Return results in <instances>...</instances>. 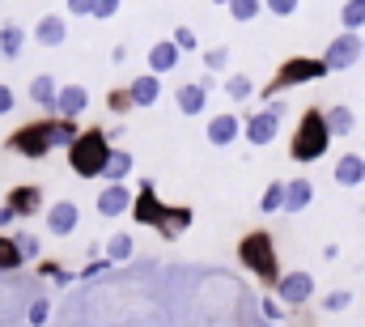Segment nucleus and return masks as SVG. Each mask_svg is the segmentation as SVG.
Instances as JSON below:
<instances>
[{
  "label": "nucleus",
  "instance_id": "obj_1",
  "mask_svg": "<svg viewBox=\"0 0 365 327\" xmlns=\"http://www.w3.org/2000/svg\"><path fill=\"white\" fill-rule=\"evenodd\" d=\"M81 136V128H77V119H68V115H56V119H34V124H21L13 136H9V149L13 154H21V158H47L51 149H68L73 141Z\"/></svg>",
  "mask_w": 365,
  "mask_h": 327
},
{
  "label": "nucleus",
  "instance_id": "obj_2",
  "mask_svg": "<svg viewBox=\"0 0 365 327\" xmlns=\"http://www.w3.org/2000/svg\"><path fill=\"white\" fill-rule=\"evenodd\" d=\"M331 141H336V136H331V128H327V115H323L319 106H310V111H302V119H297L289 158H293V162H319Z\"/></svg>",
  "mask_w": 365,
  "mask_h": 327
},
{
  "label": "nucleus",
  "instance_id": "obj_3",
  "mask_svg": "<svg viewBox=\"0 0 365 327\" xmlns=\"http://www.w3.org/2000/svg\"><path fill=\"white\" fill-rule=\"evenodd\" d=\"M110 154H115V145H110V136L102 132V128H90V132H81L73 145H68V166H73V174H81V178H98L106 162H110Z\"/></svg>",
  "mask_w": 365,
  "mask_h": 327
},
{
  "label": "nucleus",
  "instance_id": "obj_4",
  "mask_svg": "<svg viewBox=\"0 0 365 327\" xmlns=\"http://www.w3.org/2000/svg\"><path fill=\"white\" fill-rule=\"evenodd\" d=\"M238 259L242 268H251L264 285H276L280 281V263H276V246H272V234L264 230H251L242 243H238Z\"/></svg>",
  "mask_w": 365,
  "mask_h": 327
},
{
  "label": "nucleus",
  "instance_id": "obj_5",
  "mask_svg": "<svg viewBox=\"0 0 365 327\" xmlns=\"http://www.w3.org/2000/svg\"><path fill=\"white\" fill-rule=\"evenodd\" d=\"M331 69L323 64V60H314V56H293V60H284L280 64V73H276L268 89H264V98H272L280 89H293V85H306V81H319V77H327Z\"/></svg>",
  "mask_w": 365,
  "mask_h": 327
},
{
  "label": "nucleus",
  "instance_id": "obj_6",
  "mask_svg": "<svg viewBox=\"0 0 365 327\" xmlns=\"http://www.w3.org/2000/svg\"><path fill=\"white\" fill-rule=\"evenodd\" d=\"M280 119H284V106L280 102H268L264 111H255V115L242 119V136L251 145H272L276 132H280Z\"/></svg>",
  "mask_w": 365,
  "mask_h": 327
},
{
  "label": "nucleus",
  "instance_id": "obj_7",
  "mask_svg": "<svg viewBox=\"0 0 365 327\" xmlns=\"http://www.w3.org/2000/svg\"><path fill=\"white\" fill-rule=\"evenodd\" d=\"M361 56H365L361 34H357V30H344V34H336V39L327 43V51H323V64H327L331 73H344V69H353Z\"/></svg>",
  "mask_w": 365,
  "mask_h": 327
},
{
  "label": "nucleus",
  "instance_id": "obj_8",
  "mask_svg": "<svg viewBox=\"0 0 365 327\" xmlns=\"http://www.w3.org/2000/svg\"><path fill=\"white\" fill-rule=\"evenodd\" d=\"M132 217H136L140 226H158V221L166 217V204L158 200L153 178H140V187H136V196H132Z\"/></svg>",
  "mask_w": 365,
  "mask_h": 327
},
{
  "label": "nucleus",
  "instance_id": "obj_9",
  "mask_svg": "<svg viewBox=\"0 0 365 327\" xmlns=\"http://www.w3.org/2000/svg\"><path fill=\"white\" fill-rule=\"evenodd\" d=\"M276 298H280L284 306H306V302L314 298V276H310V272H284V276L276 281Z\"/></svg>",
  "mask_w": 365,
  "mask_h": 327
},
{
  "label": "nucleus",
  "instance_id": "obj_10",
  "mask_svg": "<svg viewBox=\"0 0 365 327\" xmlns=\"http://www.w3.org/2000/svg\"><path fill=\"white\" fill-rule=\"evenodd\" d=\"M4 204L17 213V221H30L34 213H43V191H38L34 183H21V187H13V191L4 196Z\"/></svg>",
  "mask_w": 365,
  "mask_h": 327
},
{
  "label": "nucleus",
  "instance_id": "obj_11",
  "mask_svg": "<svg viewBox=\"0 0 365 327\" xmlns=\"http://www.w3.org/2000/svg\"><path fill=\"white\" fill-rule=\"evenodd\" d=\"M238 136H242V119H238L234 111H225V115H212V119H208V145L225 149V145H234Z\"/></svg>",
  "mask_w": 365,
  "mask_h": 327
},
{
  "label": "nucleus",
  "instance_id": "obj_12",
  "mask_svg": "<svg viewBox=\"0 0 365 327\" xmlns=\"http://www.w3.org/2000/svg\"><path fill=\"white\" fill-rule=\"evenodd\" d=\"M38 47H60L64 39H68V21H64V13H47V17H38V26H34V34H30Z\"/></svg>",
  "mask_w": 365,
  "mask_h": 327
},
{
  "label": "nucleus",
  "instance_id": "obj_13",
  "mask_svg": "<svg viewBox=\"0 0 365 327\" xmlns=\"http://www.w3.org/2000/svg\"><path fill=\"white\" fill-rule=\"evenodd\" d=\"M98 213L102 217H119V213H132V191L123 183H106L98 191Z\"/></svg>",
  "mask_w": 365,
  "mask_h": 327
},
{
  "label": "nucleus",
  "instance_id": "obj_14",
  "mask_svg": "<svg viewBox=\"0 0 365 327\" xmlns=\"http://www.w3.org/2000/svg\"><path fill=\"white\" fill-rule=\"evenodd\" d=\"M77 221H81V208H77L73 200H60V204H51V208H47V230H51L56 238L73 234V230H77Z\"/></svg>",
  "mask_w": 365,
  "mask_h": 327
},
{
  "label": "nucleus",
  "instance_id": "obj_15",
  "mask_svg": "<svg viewBox=\"0 0 365 327\" xmlns=\"http://www.w3.org/2000/svg\"><path fill=\"white\" fill-rule=\"evenodd\" d=\"M179 43H175V39H158V43H153V47H149V73H158V77H162V73H175V69H179Z\"/></svg>",
  "mask_w": 365,
  "mask_h": 327
},
{
  "label": "nucleus",
  "instance_id": "obj_16",
  "mask_svg": "<svg viewBox=\"0 0 365 327\" xmlns=\"http://www.w3.org/2000/svg\"><path fill=\"white\" fill-rule=\"evenodd\" d=\"M128 94H132V106H153L162 98V77L158 73H140L128 81Z\"/></svg>",
  "mask_w": 365,
  "mask_h": 327
},
{
  "label": "nucleus",
  "instance_id": "obj_17",
  "mask_svg": "<svg viewBox=\"0 0 365 327\" xmlns=\"http://www.w3.org/2000/svg\"><path fill=\"white\" fill-rule=\"evenodd\" d=\"M86 106H90V89H86V85H60L56 115H68V119H77Z\"/></svg>",
  "mask_w": 365,
  "mask_h": 327
},
{
  "label": "nucleus",
  "instance_id": "obj_18",
  "mask_svg": "<svg viewBox=\"0 0 365 327\" xmlns=\"http://www.w3.org/2000/svg\"><path fill=\"white\" fill-rule=\"evenodd\" d=\"M175 106H179L182 115H200V111L208 106V89H204L200 81L179 85V89H175Z\"/></svg>",
  "mask_w": 365,
  "mask_h": 327
},
{
  "label": "nucleus",
  "instance_id": "obj_19",
  "mask_svg": "<svg viewBox=\"0 0 365 327\" xmlns=\"http://www.w3.org/2000/svg\"><path fill=\"white\" fill-rule=\"evenodd\" d=\"M310 200H314V187H310V178H289L284 183V213H302V208H310Z\"/></svg>",
  "mask_w": 365,
  "mask_h": 327
},
{
  "label": "nucleus",
  "instance_id": "obj_20",
  "mask_svg": "<svg viewBox=\"0 0 365 327\" xmlns=\"http://www.w3.org/2000/svg\"><path fill=\"white\" fill-rule=\"evenodd\" d=\"M336 183H340V187H361L365 183V158L361 154H344V158L336 162Z\"/></svg>",
  "mask_w": 365,
  "mask_h": 327
},
{
  "label": "nucleus",
  "instance_id": "obj_21",
  "mask_svg": "<svg viewBox=\"0 0 365 327\" xmlns=\"http://www.w3.org/2000/svg\"><path fill=\"white\" fill-rule=\"evenodd\" d=\"M187 226H191V208L175 204V208H166V217H162V221H158L153 230H158L162 238H179L182 230H187Z\"/></svg>",
  "mask_w": 365,
  "mask_h": 327
},
{
  "label": "nucleus",
  "instance_id": "obj_22",
  "mask_svg": "<svg viewBox=\"0 0 365 327\" xmlns=\"http://www.w3.org/2000/svg\"><path fill=\"white\" fill-rule=\"evenodd\" d=\"M323 115H327V128H331V136H336V141H344V136L357 128V115H353V106H327Z\"/></svg>",
  "mask_w": 365,
  "mask_h": 327
},
{
  "label": "nucleus",
  "instance_id": "obj_23",
  "mask_svg": "<svg viewBox=\"0 0 365 327\" xmlns=\"http://www.w3.org/2000/svg\"><path fill=\"white\" fill-rule=\"evenodd\" d=\"M26 39H30V34H26L21 26H13V21L0 26V56H4V60H17L21 47H26Z\"/></svg>",
  "mask_w": 365,
  "mask_h": 327
},
{
  "label": "nucleus",
  "instance_id": "obj_24",
  "mask_svg": "<svg viewBox=\"0 0 365 327\" xmlns=\"http://www.w3.org/2000/svg\"><path fill=\"white\" fill-rule=\"evenodd\" d=\"M30 98H34L38 106H47V111H56V98H60L56 77H34V81H30Z\"/></svg>",
  "mask_w": 365,
  "mask_h": 327
},
{
  "label": "nucleus",
  "instance_id": "obj_25",
  "mask_svg": "<svg viewBox=\"0 0 365 327\" xmlns=\"http://www.w3.org/2000/svg\"><path fill=\"white\" fill-rule=\"evenodd\" d=\"M21 263H26V255H21L17 238L0 230V272H13V268H21Z\"/></svg>",
  "mask_w": 365,
  "mask_h": 327
},
{
  "label": "nucleus",
  "instance_id": "obj_26",
  "mask_svg": "<svg viewBox=\"0 0 365 327\" xmlns=\"http://www.w3.org/2000/svg\"><path fill=\"white\" fill-rule=\"evenodd\" d=\"M128 174H132V154H128V149H115V154H110V162H106V170H102V178L123 183Z\"/></svg>",
  "mask_w": 365,
  "mask_h": 327
},
{
  "label": "nucleus",
  "instance_id": "obj_27",
  "mask_svg": "<svg viewBox=\"0 0 365 327\" xmlns=\"http://www.w3.org/2000/svg\"><path fill=\"white\" fill-rule=\"evenodd\" d=\"M340 26L361 34L365 30V0H344V4H340Z\"/></svg>",
  "mask_w": 365,
  "mask_h": 327
},
{
  "label": "nucleus",
  "instance_id": "obj_28",
  "mask_svg": "<svg viewBox=\"0 0 365 327\" xmlns=\"http://www.w3.org/2000/svg\"><path fill=\"white\" fill-rule=\"evenodd\" d=\"M225 9H230L234 21H255V17L264 13V0H230Z\"/></svg>",
  "mask_w": 365,
  "mask_h": 327
},
{
  "label": "nucleus",
  "instance_id": "obj_29",
  "mask_svg": "<svg viewBox=\"0 0 365 327\" xmlns=\"http://www.w3.org/2000/svg\"><path fill=\"white\" fill-rule=\"evenodd\" d=\"M259 213H284V183H268V191L259 196Z\"/></svg>",
  "mask_w": 365,
  "mask_h": 327
},
{
  "label": "nucleus",
  "instance_id": "obj_30",
  "mask_svg": "<svg viewBox=\"0 0 365 327\" xmlns=\"http://www.w3.org/2000/svg\"><path fill=\"white\" fill-rule=\"evenodd\" d=\"M204 69L208 73H225L230 69V47H208L204 51Z\"/></svg>",
  "mask_w": 365,
  "mask_h": 327
},
{
  "label": "nucleus",
  "instance_id": "obj_31",
  "mask_svg": "<svg viewBox=\"0 0 365 327\" xmlns=\"http://www.w3.org/2000/svg\"><path fill=\"white\" fill-rule=\"evenodd\" d=\"M225 94H230L234 102H242V98H251V94H255V85H251V77H242V73H234V77L225 81Z\"/></svg>",
  "mask_w": 365,
  "mask_h": 327
},
{
  "label": "nucleus",
  "instance_id": "obj_32",
  "mask_svg": "<svg viewBox=\"0 0 365 327\" xmlns=\"http://www.w3.org/2000/svg\"><path fill=\"white\" fill-rule=\"evenodd\" d=\"M349 306H353V293H349V289H336V293L323 298V311H331V315H340V311H349Z\"/></svg>",
  "mask_w": 365,
  "mask_h": 327
},
{
  "label": "nucleus",
  "instance_id": "obj_33",
  "mask_svg": "<svg viewBox=\"0 0 365 327\" xmlns=\"http://www.w3.org/2000/svg\"><path fill=\"white\" fill-rule=\"evenodd\" d=\"M106 255H110L115 263H119V259H132V234H115V238H110V251H106Z\"/></svg>",
  "mask_w": 365,
  "mask_h": 327
},
{
  "label": "nucleus",
  "instance_id": "obj_34",
  "mask_svg": "<svg viewBox=\"0 0 365 327\" xmlns=\"http://www.w3.org/2000/svg\"><path fill=\"white\" fill-rule=\"evenodd\" d=\"M106 106H110L115 115L132 111V94H128V85H123V89H110V94H106Z\"/></svg>",
  "mask_w": 365,
  "mask_h": 327
},
{
  "label": "nucleus",
  "instance_id": "obj_35",
  "mask_svg": "<svg viewBox=\"0 0 365 327\" xmlns=\"http://www.w3.org/2000/svg\"><path fill=\"white\" fill-rule=\"evenodd\" d=\"M175 43H179V51H195L200 47V39H195V30L191 26H175V34H170Z\"/></svg>",
  "mask_w": 365,
  "mask_h": 327
},
{
  "label": "nucleus",
  "instance_id": "obj_36",
  "mask_svg": "<svg viewBox=\"0 0 365 327\" xmlns=\"http://www.w3.org/2000/svg\"><path fill=\"white\" fill-rule=\"evenodd\" d=\"M297 4H302V0H264V9L276 13V17H293V13H297Z\"/></svg>",
  "mask_w": 365,
  "mask_h": 327
},
{
  "label": "nucleus",
  "instance_id": "obj_37",
  "mask_svg": "<svg viewBox=\"0 0 365 327\" xmlns=\"http://www.w3.org/2000/svg\"><path fill=\"white\" fill-rule=\"evenodd\" d=\"M13 238H17V246H21L26 259H38V238H34V234H13Z\"/></svg>",
  "mask_w": 365,
  "mask_h": 327
},
{
  "label": "nucleus",
  "instance_id": "obj_38",
  "mask_svg": "<svg viewBox=\"0 0 365 327\" xmlns=\"http://www.w3.org/2000/svg\"><path fill=\"white\" fill-rule=\"evenodd\" d=\"M119 13V0H93V17L98 21H106V17H115Z\"/></svg>",
  "mask_w": 365,
  "mask_h": 327
},
{
  "label": "nucleus",
  "instance_id": "obj_39",
  "mask_svg": "<svg viewBox=\"0 0 365 327\" xmlns=\"http://www.w3.org/2000/svg\"><path fill=\"white\" fill-rule=\"evenodd\" d=\"M64 9L73 17H93V0H64Z\"/></svg>",
  "mask_w": 365,
  "mask_h": 327
},
{
  "label": "nucleus",
  "instance_id": "obj_40",
  "mask_svg": "<svg viewBox=\"0 0 365 327\" xmlns=\"http://www.w3.org/2000/svg\"><path fill=\"white\" fill-rule=\"evenodd\" d=\"M47 311H51L47 302H34V306H30V323H47Z\"/></svg>",
  "mask_w": 365,
  "mask_h": 327
},
{
  "label": "nucleus",
  "instance_id": "obj_41",
  "mask_svg": "<svg viewBox=\"0 0 365 327\" xmlns=\"http://www.w3.org/2000/svg\"><path fill=\"white\" fill-rule=\"evenodd\" d=\"M9 111H13V89L0 85V115H9Z\"/></svg>",
  "mask_w": 365,
  "mask_h": 327
},
{
  "label": "nucleus",
  "instance_id": "obj_42",
  "mask_svg": "<svg viewBox=\"0 0 365 327\" xmlns=\"http://www.w3.org/2000/svg\"><path fill=\"white\" fill-rule=\"evenodd\" d=\"M13 221H17V213H13V208H9V204H0V230H9V226H13Z\"/></svg>",
  "mask_w": 365,
  "mask_h": 327
},
{
  "label": "nucleus",
  "instance_id": "obj_43",
  "mask_svg": "<svg viewBox=\"0 0 365 327\" xmlns=\"http://www.w3.org/2000/svg\"><path fill=\"white\" fill-rule=\"evenodd\" d=\"M280 306H284V302H272V298H268V302H264V315H268V319H280V315H284Z\"/></svg>",
  "mask_w": 365,
  "mask_h": 327
},
{
  "label": "nucleus",
  "instance_id": "obj_44",
  "mask_svg": "<svg viewBox=\"0 0 365 327\" xmlns=\"http://www.w3.org/2000/svg\"><path fill=\"white\" fill-rule=\"evenodd\" d=\"M212 4H230V0H212Z\"/></svg>",
  "mask_w": 365,
  "mask_h": 327
},
{
  "label": "nucleus",
  "instance_id": "obj_45",
  "mask_svg": "<svg viewBox=\"0 0 365 327\" xmlns=\"http://www.w3.org/2000/svg\"><path fill=\"white\" fill-rule=\"evenodd\" d=\"M361 47H365V34H361Z\"/></svg>",
  "mask_w": 365,
  "mask_h": 327
},
{
  "label": "nucleus",
  "instance_id": "obj_46",
  "mask_svg": "<svg viewBox=\"0 0 365 327\" xmlns=\"http://www.w3.org/2000/svg\"><path fill=\"white\" fill-rule=\"evenodd\" d=\"M0 4H4V0H0Z\"/></svg>",
  "mask_w": 365,
  "mask_h": 327
}]
</instances>
